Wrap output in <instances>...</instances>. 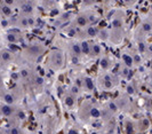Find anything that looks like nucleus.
Here are the masks:
<instances>
[{"instance_id":"39448f33","label":"nucleus","mask_w":152,"mask_h":134,"mask_svg":"<svg viewBox=\"0 0 152 134\" xmlns=\"http://www.w3.org/2000/svg\"><path fill=\"white\" fill-rule=\"evenodd\" d=\"M15 113H16V109L13 107V104H8V103L0 104V115L1 116L9 118V117H13Z\"/></svg>"},{"instance_id":"a878e982","label":"nucleus","mask_w":152,"mask_h":134,"mask_svg":"<svg viewBox=\"0 0 152 134\" xmlns=\"http://www.w3.org/2000/svg\"><path fill=\"white\" fill-rule=\"evenodd\" d=\"M7 134H23V131L18 126H13V127L9 128V131H8Z\"/></svg>"},{"instance_id":"2f4dec72","label":"nucleus","mask_w":152,"mask_h":134,"mask_svg":"<svg viewBox=\"0 0 152 134\" xmlns=\"http://www.w3.org/2000/svg\"><path fill=\"white\" fill-rule=\"evenodd\" d=\"M122 1H123L125 3H127V5H131V3H133L135 0H122Z\"/></svg>"},{"instance_id":"0eeeda50","label":"nucleus","mask_w":152,"mask_h":134,"mask_svg":"<svg viewBox=\"0 0 152 134\" xmlns=\"http://www.w3.org/2000/svg\"><path fill=\"white\" fill-rule=\"evenodd\" d=\"M81 84H82V88H83L86 92H88V93H91V92L94 90V88H95L94 80H93L90 77H87V76L82 77V78H81Z\"/></svg>"},{"instance_id":"f257e3e1","label":"nucleus","mask_w":152,"mask_h":134,"mask_svg":"<svg viewBox=\"0 0 152 134\" xmlns=\"http://www.w3.org/2000/svg\"><path fill=\"white\" fill-rule=\"evenodd\" d=\"M64 53L59 49H53L47 56L46 64L50 70L57 71L64 65Z\"/></svg>"},{"instance_id":"b1692460","label":"nucleus","mask_w":152,"mask_h":134,"mask_svg":"<svg viewBox=\"0 0 152 134\" xmlns=\"http://www.w3.org/2000/svg\"><path fill=\"white\" fill-rule=\"evenodd\" d=\"M80 92H81V87L79 86V85H77L75 82L71 86V89H70V93L72 94V95H74V96H78L79 94H80Z\"/></svg>"},{"instance_id":"f704fd0d","label":"nucleus","mask_w":152,"mask_h":134,"mask_svg":"<svg viewBox=\"0 0 152 134\" xmlns=\"http://www.w3.org/2000/svg\"><path fill=\"white\" fill-rule=\"evenodd\" d=\"M150 79L152 80V71H151V73H150Z\"/></svg>"},{"instance_id":"c756f323","label":"nucleus","mask_w":152,"mask_h":134,"mask_svg":"<svg viewBox=\"0 0 152 134\" xmlns=\"http://www.w3.org/2000/svg\"><path fill=\"white\" fill-rule=\"evenodd\" d=\"M3 1V3L5 5H8V6H11V5H14V0H2Z\"/></svg>"},{"instance_id":"4be33fe9","label":"nucleus","mask_w":152,"mask_h":134,"mask_svg":"<svg viewBox=\"0 0 152 134\" xmlns=\"http://www.w3.org/2000/svg\"><path fill=\"white\" fill-rule=\"evenodd\" d=\"M6 39H7V41H9V42H11V44H16V42H18V40H19V37L16 34V33H8L7 36H6Z\"/></svg>"},{"instance_id":"473e14b6","label":"nucleus","mask_w":152,"mask_h":134,"mask_svg":"<svg viewBox=\"0 0 152 134\" xmlns=\"http://www.w3.org/2000/svg\"><path fill=\"white\" fill-rule=\"evenodd\" d=\"M0 134H7L5 131H2V129H0Z\"/></svg>"},{"instance_id":"5701e85b","label":"nucleus","mask_w":152,"mask_h":134,"mask_svg":"<svg viewBox=\"0 0 152 134\" xmlns=\"http://www.w3.org/2000/svg\"><path fill=\"white\" fill-rule=\"evenodd\" d=\"M21 9H22V13L23 14H31L32 11H33V7H32V5H30V3H24L22 7H21Z\"/></svg>"},{"instance_id":"1a4fd4ad","label":"nucleus","mask_w":152,"mask_h":134,"mask_svg":"<svg viewBox=\"0 0 152 134\" xmlns=\"http://www.w3.org/2000/svg\"><path fill=\"white\" fill-rule=\"evenodd\" d=\"M149 127H150V121L147 118L143 117L137 120V131L138 132H145L149 129Z\"/></svg>"},{"instance_id":"a211bd4d","label":"nucleus","mask_w":152,"mask_h":134,"mask_svg":"<svg viewBox=\"0 0 152 134\" xmlns=\"http://www.w3.org/2000/svg\"><path fill=\"white\" fill-rule=\"evenodd\" d=\"M64 104L67 107V108H73L74 104H75V96L72 95L71 93L66 94L64 96Z\"/></svg>"},{"instance_id":"bb28decb","label":"nucleus","mask_w":152,"mask_h":134,"mask_svg":"<svg viewBox=\"0 0 152 134\" xmlns=\"http://www.w3.org/2000/svg\"><path fill=\"white\" fill-rule=\"evenodd\" d=\"M34 82H35L37 85H42V84L45 82L43 77H41L40 74H35V77H34Z\"/></svg>"},{"instance_id":"f3484780","label":"nucleus","mask_w":152,"mask_h":134,"mask_svg":"<svg viewBox=\"0 0 152 134\" xmlns=\"http://www.w3.org/2000/svg\"><path fill=\"white\" fill-rule=\"evenodd\" d=\"M115 103H117V105L119 107V109H121V110H125V109H127V108L129 107V100H128V97H126V96H120V97L115 101Z\"/></svg>"},{"instance_id":"6ab92c4d","label":"nucleus","mask_w":152,"mask_h":134,"mask_svg":"<svg viewBox=\"0 0 152 134\" xmlns=\"http://www.w3.org/2000/svg\"><path fill=\"white\" fill-rule=\"evenodd\" d=\"M97 37H98L102 41H106L107 39H110V30L106 29V27L98 29V34H97Z\"/></svg>"},{"instance_id":"9b49d317","label":"nucleus","mask_w":152,"mask_h":134,"mask_svg":"<svg viewBox=\"0 0 152 134\" xmlns=\"http://www.w3.org/2000/svg\"><path fill=\"white\" fill-rule=\"evenodd\" d=\"M75 24H77V26H79V27H86V26H88L89 25V21H88V17L85 15V14H82V15H78L77 17H75Z\"/></svg>"},{"instance_id":"dca6fc26","label":"nucleus","mask_w":152,"mask_h":134,"mask_svg":"<svg viewBox=\"0 0 152 134\" xmlns=\"http://www.w3.org/2000/svg\"><path fill=\"white\" fill-rule=\"evenodd\" d=\"M80 47H81V55L82 56H90V44L87 40L81 41Z\"/></svg>"},{"instance_id":"cd10ccee","label":"nucleus","mask_w":152,"mask_h":134,"mask_svg":"<svg viewBox=\"0 0 152 134\" xmlns=\"http://www.w3.org/2000/svg\"><path fill=\"white\" fill-rule=\"evenodd\" d=\"M145 100H146V108L150 111H152V96H146Z\"/></svg>"},{"instance_id":"c9c22d12","label":"nucleus","mask_w":152,"mask_h":134,"mask_svg":"<svg viewBox=\"0 0 152 134\" xmlns=\"http://www.w3.org/2000/svg\"><path fill=\"white\" fill-rule=\"evenodd\" d=\"M150 21H151V23H152V14H151V16H150Z\"/></svg>"},{"instance_id":"20e7f679","label":"nucleus","mask_w":152,"mask_h":134,"mask_svg":"<svg viewBox=\"0 0 152 134\" xmlns=\"http://www.w3.org/2000/svg\"><path fill=\"white\" fill-rule=\"evenodd\" d=\"M152 32V23L150 18L143 19L138 25V40H144V37Z\"/></svg>"},{"instance_id":"2eb2a0df","label":"nucleus","mask_w":152,"mask_h":134,"mask_svg":"<svg viewBox=\"0 0 152 134\" xmlns=\"http://www.w3.org/2000/svg\"><path fill=\"white\" fill-rule=\"evenodd\" d=\"M85 34H86L88 38H95V37H97V34H98V29H97L95 25H91V24H90L88 27H86Z\"/></svg>"},{"instance_id":"f03ea898","label":"nucleus","mask_w":152,"mask_h":134,"mask_svg":"<svg viewBox=\"0 0 152 134\" xmlns=\"http://www.w3.org/2000/svg\"><path fill=\"white\" fill-rule=\"evenodd\" d=\"M43 52H45L43 45H41V44H39V42H33V44L29 45V46L24 49L23 55H24L25 57H27L29 60L35 61V60H38V58L43 54Z\"/></svg>"},{"instance_id":"aec40b11","label":"nucleus","mask_w":152,"mask_h":134,"mask_svg":"<svg viewBox=\"0 0 152 134\" xmlns=\"http://www.w3.org/2000/svg\"><path fill=\"white\" fill-rule=\"evenodd\" d=\"M119 74H120L122 78H126V79H127V78H129V77H130V74H131L130 68L123 64V65L120 68V70H119Z\"/></svg>"},{"instance_id":"7c9ffc66","label":"nucleus","mask_w":152,"mask_h":134,"mask_svg":"<svg viewBox=\"0 0 152 134\" xmlns=\"http://www.w3.org/2000/svg\"><path fill=\"white\" fill-rule=\"evenodd\" d=\"M67 134H79V133H78L77 129H74V128H70L69 132H67Z\"/></svg>"},{"instance_id":"ddd939ff","label":"nucleus","mask_w":152,"mask_h":134,"mask_svg":"<svg viewBox=\"0 0 152 134\" xmlns=\"http://www.w3.org/2000/svg\"><path fill=\"white\" fill-rule=\"evenodd\" d=\"M70 50H71V56H77V57L82 56L81 47H80V44H78V42H72L70 45Z\"/></svg>"},{"instance_id":"6e6552de","label":"nucleus","mask_w":152,"mask_h":134,"mask_svg":"<svg viewBox=\"0 0 152 134\" xmlns=\"http://www.w3.org/2000/svg\"><path fill=\"white\" fill-rule=\"evenodd\" d=\"M112 66V61L109 56L106 55H103L101 58H99V68L104 71H107Z\"/></svg>"},{"instance_id":"423d86ee","label":"nucleus","mask_w":152,"mask_h":134,"mask_svg":"<svg viewBox=\"0 0 152 134\" xmlns=\"http://www.w3.org/2000/svg\"><path fill=\"white\" fill-rule=\"evenodd\" d=\"M123 127H125V133L126 134H136V133H138L137 121H134L131 119H126L125 124H123Z\"/></svg>"},{"instance_id":"412c9836","label":"nucleus","mask_w":152,"mask_h":134,"mask_svg":"<svg viewBox=\"0 0 152 134\" xmlns=\"http://www.w3.org/2000/svg\"><path fill=\"white\" fill-rule=\"evenodd\" d=\"M0 11L2 13V15H3L5 17H10V16L13 15V9H11V7L8 6V5H5V3L1 6Z\"/></svg>"},{"instance_id":"7ed1b4c3","label":"nucleus","mask_w":152,"mask_h":134,"mask_svg":"<svg viewBox=\"0 0 152 134\" xmlns=\"http://www.w3.org/2000/svg\"><path fill=\"white\" fill-rule=\"evenodd\" d=\"M99 80H101L99 85L104 90H110V89L114 88L117 85V81H118L117 77L111 73H104Z\"/></svg>"},{"instance_id":"393cba45","label":"nucleus","mask_w":152,"mask_h":134,"mask_svg":"<svg viewBox=\"0 0 152 134\" xmlns=\"http://www.w3.org/2000/svg\"><path fill=\"white\" fill-rule=\"evenodd\" d=\"M135 92H136L135 85H134L133 82H128L127 86H126V93H127L128 95H133V94H135Z\"/></svg>"},{"instance_id":"72a5a7b5","label":"nucleus","mask_w":152,"mask_h":134,"mask_svg":"<svg viewBox=\"0 0 152 134\" xmlns=\"http://www.w3.org/2000/svg\"><path fill=\"white\" fill-rule=\"evenodd\" d=\"M90 134H99V133H98V132H91Z\"/></svg>"},{"instance_id":"9d476101","label":"nucleus","mask_w":152,"mask_h":134,"mask_svg":"<svg viewBox=\"0 0 152 134\" xmlns=\"http://www.w3.org/2000/svg\"><path fill=\"white\" fill-rule=\"evenodd\" d=\"M121 60H122V63L129 68H131L135 63H134V57L130 53H127V52H123L121 54Z\"/></svg>"},{"instance_id":"c85d7f7f","label":"nucleus","mask_w":152,"mask_h":134,"mask_svg":"<svg viewBox=\"0 0 152 134\" xmlns=\"http://www.w3.org/2000/svg\"><path fill=\"white\" fill-rule=\"evenodd\" d=\"M94 2H95V0H83V5L85 6H90Z\"/></svg>"},{"instance_id":"4468645a","label":"nucleus","mask_w":152,"mask_h":134,"mask_svg":"<svg viewBox=\"0 0 152 134\" xmlns=\"http://www.w3.org/2000/svg\"><path fill=\"white\" fill-rule=\"evenodd\" d=\"M102 54V46L99 44H90V56L98 57Z\"/></svg>"},{"instance_id":"f8f14e48","label":"nucleus","mask_w":152,"mask_h":134,"mask_svg":"<svg viewBox=\"0 0 152 134\" xmlns=\"http://www.w3.org/2000/svg\"><path fill=\"white\" fill-rule=\"evenodd\" d=\"M14 58V54L10 52V50H7V49H3L0 52V60L1 62L3 63H9L11 62Z\"/></svg>"}]
</instances>
